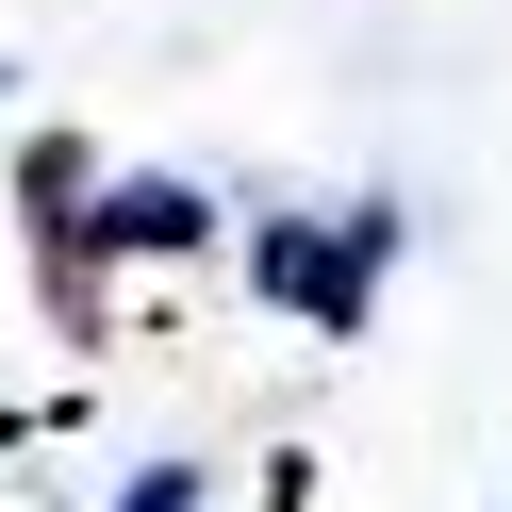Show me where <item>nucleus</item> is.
I'll return each mask as SVG.
<instances>
[{
    "label": "nucleus",
    "mask_w": 512,
    "mask_h": 512,
    "mask_svg": "<svg viewBox=\"0 0 512 512\" xmlns=\"http://www.w3.org/2000/svg\"><path fill=\"white\" fill-rule=\"evenodd\" d=\"M380 265H397V199H347V215H248V281H265L298 331H364Z\"/></svg>",
    "instance_id": "obj_1"
},
{
    "label": "nucleus",
    "mask_w": 512,
    "mask_h": 512,
    "mask_svg": "<svg viewBox=\"0 0 512 512\" xmlns=\"http://www.w3.org/2000/svg\"><path fill=\"white\" fill-rule=\"evenodd\" d=\"M166 248H215L199 182H83V232H67V281H50V298L83 314V265H166Z\"/></svg>",
    "instance_id": "obj_2"
},
{
    "label": "nucleus",
    "mask_w": 512,
    "mask_h": 512,
    "mask_svg": "<svg viewBox=\"0 0 512 512\" xmlns=\"http://www.w3.org/2000/svg\"><path fill=\"white\" fill-rule=\"evenodd\" d=\"M116 512H199V463H133V479H116Z\"/></svg>",
    "instance_id": "obj_3"
}]
</instances>
